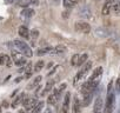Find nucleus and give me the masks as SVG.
<instances>
[{
  "label": "nucleus",
  "instance_id": "12",
  "mask_svg": "<svg viewBox=\"0 0 120 113\" xmlns=\"http://www.w3.org/2000/svg\"><path fill=\"white\" fill-rule=\"evenodd\" d=\"M114 0H106V3L104 4L102 6V10H101V13L102 15H108L111 13V10H112V4H113Z\"/></svg>",
  "mask_w": 120,
  "mask_h": 113
},
{
  "label": "nucleus",
  "instance_id": "22",
  "mask_svg": "<svg viewBox=\"0 0 120 113\" xmlns=\"http://www.w3.org/2000/svg\"><path fill=\"white\" fill-rule=\"evenodd\" d=\"M58 100H59V99L51 92V93L48 94V98H47V104H48L49 106H54V105L58 102Z\"/></svg>",
  "mask_w": 120,
  "mask_h": 113
},
{
  "label": "nucleus",
  "instance_id": "17",
  "mask_svg": "<svg viewBox=\"0 0 120 113\" xmlns=\"http://www.w3.org/2000/svg\"><path fill=\"white\" fill-rule=\"evenodd\" d=\"M81 101L79 100L78 97H74V100H73V108H72V112L73 113H80L81 111Z\"/></svg>",
  "mask_w": 120,
  "mask_h": 113
},
{
  "label": "nucleus",
  "instance_id": "23",
  "mask_svg": "<svg viewBox=\"0 0 120 113\" xmlns=\"http://www.w3.org/2000/svg\"><path fill=\"white\" fill-rule=\"evenodd\" d=\"M77 0H64V7L65 8H73L77 5Z\"/></svg>",
  "mask_w": 120,
  "mask_h": 113
},
{
  "label": "nucleus",
  "instance_id": "3",
  "mask_svg": "<svg viewBox=\"0 0 120 113\" xmlns=\"http://www.w3.org/2000/svg\"><path fill=\"white\" fill-rule=\"evenodd\" d=\"M11 59L14 61L15 66L18 67H24L26 65V59H25V56L17 49H12L11 51Z\"/></svg>",
  "mask_w": 120,
  "mask_h": 113
},
{
  "label": "nucleus",
  "instance_id": "16",
  "mask_svg": "<svg viewBox=\"0 0 120 113\" xmlns=\"http://www.w3.org/2000/svg\"><path fill=\"white\" fill-rule=\"evenodd\" d=\"M18 33L22 39H26V40L30 39V31H28V28L26 26H20L19 30H18Z\"/></svg>",
  "mask_w": 120,
  "mask_h": 113
},
{
  "label": "nucleus",
  "instance_id": "36",
  "mask_svg": "<svg viewBox=\"0 0 120 113\" xmlns=\"http://www.w3.org/2000/svg\"><path fill=\"white\" fill-rule=\"evenodd\" d=\"M0 113H3V108H1V105H0Z\"/></svg>",
  "mask_w": 120,
  "mask_h": 113
},
{
  "label": "nucleus",
  "instance_id": "11",
  "mask_svg": "<svg viewBox=\"0 0 120 113\" xmlns=\"http://www.w3.org/2000/svg\"><path fill=\"white\" fill-rule=\"evenodd\" d=\"M34 14H35L34 10H33V8H30V7H26V8H24V10L20 12V17H21L22 19H30V18H32Z\"/></svg>",
  "mask_w": 120,
  "mask_h": 113
},
{
  "label": "nucleus",
  "instance_id": "31",
  "mask_svg": "<svg viewBox=\"0 0 120 113\" xmlns=\"http://www.w3.org/2000/svg\"><path fill=\"white\" fill-rule=\"evenodd\" d=\"M44 113H53V112H52V108H51V106H49V107H47V108L44 111Z\"/></svg>",
  "mask_w": 120,
  "mask_h": 113
},
{
  "label": "nucleus",
  "instance_id": "8",
  "mask_svg": "<svg viewBox=\"0 0 120 113\" xmlns=\"http://www.w3.org/2000/svg\"><path fill=\"white\" fill-rule=\"evenodd\" d=\"M101 75H102V67H101V66H98V67L93 71V73L91 74V77L88 78V80H87V81L100 80V79H101Z\"/></svg>",
  "mask_w": 120,
  "mask_h": 113
},
{
  "label": "nucleus",
  "instance_id": "34",
  "mask_svg": "<svg viewBox=\"0 0 120 113\" xmlns=\"http://www.w3.org/2000/svg\"><path fill=\"white\" fill-rule=\"evenodd\" d=\"M3 106H4V107H7V106H8V104H7L6 101H4V102H3Z\"/></svg>",
  "mask_w": 120,
  "mask_h": 113
},
{
  "label": "nucleus",
  "instance_id": "33",
  "mask_svg": "<svg viewBox=\"0 0 120 113\" xmlns=\"http://www.w3.org/2000/svg\"><path fill=\"white\" fill-rule=\"evenodd\" d=\"M6 1H7L8 4H12V3H17L18 0H6Z\"/></svg>",
  "mask_w": 120,
  "mask_h": 113
},
{
  "label": "nucleus",
  "instance_id": "19",
  "mask_svg": "<svg viewBox=\"0 0 120 113\" xmlns=\"http://www.w3.org/2000/svg\"><path fill=\"white\" fill-rule=\"evenodd\" d=\"M65 52H66V47H65V46L58 45V46H55V47L52 48L51 54H63V53H65Z\"/></svg>",
  "mask_w": 120,
  "mask_h": 113
},
{
  "label": "nucleus",
  "instance_id": "15",
  "mask_svg": "<svg viewBox=\"0 0 120 113\" xmlns=\"http://www.w3.org/2000/svg\"><path fill=\"white\" fill-rule=\"evenodd\" d=\"M22 71L25 72V78H26V79L31 78V77H32V74H33V65H32V63L26 64V65L24 66Z\"/></svg>",
  "mask_w": 120,
  "mask_h": 113
},
{
  "label": "nucleus",
  "instance_id": "30",
  "mask_svg": "<svg viewBox=\"0 0 120 113\" xmlns=\"http://www.w3.org/2000/svg\"><path fill=\"white\" fill-rule=\"evenodd\" d=\"M30 35L32 37V39H37V38L39 37V32H38L37 30H33V31L30 33Z\"/></svg>",
  "mask_w": 120,
  "mask_h": 113
},
{
  "label": "nucleus",
  "instance_id": "38",
  "mask_svg": "<svg viewBox=\"0 0 120 113\" xmlns=\"http://www.w3.org/2000/svg\"><path fill=\"white\" fill-rule=\"evenodd\" d=\"M77 1H84V0H77Z\"/></svg>",
  "mask_w": 120,
  "mask_h": 113
},
{
  "label": "nucleus",
  "instance_id": "14",
  "mask_svg": "<svg viewBox=\"0 0 120 113\" xmlns=\"http://www.w3.org/2000/svg\"><path fill=\"white\" fill-rule=\"evenodd\" d=\"M26 98V93H20L17 98H14V100H13V102H12V107L13 108H17L19 105H21L22 104V101H24V99Z\"/></svg>",
  "mask_w": 120,
  "mask_h": 113
},
{
  "label": "nucleus",
  "instance_id": "24",
  "mask_svg": "<svg viewBox=\"0 0 120 113\" xmlns=\"http://www.w3.org/2000/svg\"><path fill=\"white\" fill-rule=\"evenodd\" d=\"M52 48H53V47H51V46L42 47V48H40V49L38 51V54H39V55H44V54H51V52H52Z\"/></svg>",
  "mask_w": 120,
  "mask_h": 113
},
{
  "label": "nucleus",
  "instance_id": "35",
  "mask_svg": "<svg viewBox=\"0 0 120 113\" xmlns=\"http://www.w3.org/2000/svg\"><path fill=\"white\" fill-rule=\"evenodd\" d=\"M18 113H27V112H26V111H25V109H20V111H19V112H18Z\"/></svg>",
  "mask_w": 120,
  "mask_h": 113
},
{
  "label": "nucleus",
  "instance_id": "37",
  "mask_svg": "<svg viewBox=\"0 0 120 113\" xmlns=\"http://www.w3.org/2000/svg\"><path fill=\"white\" fill-rule=\"evenodd\" d=\"M51 1H54V3H58V1H59V0H51Z\"/></svg>",
  "mask_w": 120,
  "mask_h": 113
},
{
  "label": "nucleus",
  "instance_id": "26",
  "mask_svg": "<svg viewBox=\"0 0 120 113\" xmlns=\"http://www.w3.org/2000/svg\"><path fill=\"white\" fill-rule=\"evenodd\" d=\"M88 59V54L87 53H84V54H80L79 56V61H78V66H82Z\"/></svg>",
  "mask_w": 120,
  "mask_h": 113
},
{
  "label": "nucleus",
  "instance_id": "9",
  "mask_svg": "<svg viewBox=\"0 0 120 113\" xmlns=\"http://www.w3.org/2000/svg\"><path fill=\"white\" fill-rule=\"evenodd\" d=\"M102 107H104V102L100 95H98V98L95 99L94 102V107H93V113H102Z\"/></svg>",
  "mask_w": 120,
  "mask_h": 113
},
{
  "label": "nucleus",
  "instance_id": "6",
  "mask_svg": "<svg viewBox=\"0 0 120 113\" xmlns=\"http://www.w3.org/2000/svg\"><path fill=\"white\" fill-rule=\"evenodd\" d=\"M75 30L84 34H87L91 32V25L86 21H78V23H75Z\"/></svg>",
  "mask_w": 120,
  "mask_h": 113
},
{
  "label": "nucleus",
  "instance_id": "2",
  "mask_svg": "<svg viewBox=\"0 0 120 113\" xmlns=\"http://www.w3.org/2000/svg\"><path fill=\"white\" fill-rule=\"evenodd\" d=\"M14 46H15V49L19 51L24 56H26V58H31V56L33 55V52L31 49V47L22 40H14L13 41Z\"/></svg>",
  "mask_w": 120,
  "mask_h": 113
},
{
  "label": "nucleus",
  "instance_id": "25",
  "mask_svg": "<svg viewBox=\"0 0 120 113\" xmlns=\"http://www.w3.org/2000/svg\"><path fill=\"white\" fill-rule=\"evenodd\" d=\"M44 65H45V63H44L42 60L37 61L35 65H34V67H33V72H40V71L44 68Z\"/></svg>",
  "mask_w": 120,
  "mask_h": 113
},
{
  "label": "nucleus",
  "instance_id": "20",
  "mask_svg": "<svg viewBox=\"0 0 120 113\" xmlns=\"http://www.w3.org/2000/svg\"><path fill=\"white\" fill-rule=\"evenodd\" d=\"M44 107H45V102H44V101H38V104L32 108L31 113H40V112L44 109Z\"/></svg>",
  "mask_w": 120,
  "mask_h": 113
},
{
  "label": "nucleus",
  "instance_id": "28",
  "mask_svg": "<svg viewBox=\"0 0 120 113\" xmlns=\"http://www.w3.org/2000/svg\"><path fill=\"white\" fill-rule=\"evenodd\" d=\"M17 4L19 5V6H21V7H27V6H30L31 5V0H18L17 1Z\"/></svg>",
  "mask_w": 120,
  "mask_h": 113
},
{
  "label": "nucleus",
  "instance_id": "7",
  "mask_svg": "<svg viewBox=\"0 0 120 113\" xmlns=\"http://www.w3.org/2000/svg\"><path fill=\"white\" fill-rule=\"evenodd\" d=\"M70 102H71V93L67 92L64 95V101H63V106H61L63 113H68L70 112Z\"/></svg>",
  "mask_w": 120,
  "mask_h": 113
},
{
  "label": "nucleus",
  "instance_id": "4",
  "mask_svg": "<svg viewBox=\"0 0 120 113\" xmlns=\"http://www.w3.org/2000/svg\"><path fill=\"white\" fill-rule=\"evenodd\" d=\"M92 68V63L91 61H86L82 66H80V68H79V71H78V73H77V75H75V81H78V80H80V79H82L87 73H88V71Z\"/></svg>",
  "mask_w": 120,
  "mask_h": 113
},
{
  "label": "nucleus",
  "instance_id": "5",
  "mask_svg": "<svg viewBox=\"0 0 120 113\" xmlns=\"http://www.w3.org/2000/svg\"><path fill=\"white\" fill-rule=\"evenodd\" d=\"M38 104V98L37 97H26L22 101V106H24V109L27 112V111H32V108Z\"/></svg>",
  "mask_w": 120,
  "mask_h": 113
},
{
  "label": "nucleus",
  "instance_id": "29",
  "mask_svg": "<svg viewBox=\"0 0 120 113\" xmlns=\"http://www.w3.org/2000/svg\"><path fill=\"white\" fill-rule=\"evenodd\" d=\"M115 92H118V93H120V75L116 78V81H115V90H114Z\"/></svg>",
  "mask_w": 120,
  "mask_h": 113
},
{
  "label": "nucleus",
  "instance_id": "32",
  "mask_svg": "<svg viewBox=\"0 0 120 113\" xmlns=\"http://www.w3.org/2000/svg\"><path fill=\"white\" fill-rule=\"evenodd\" d=\"M39 0H31V5H38Z\"/></svg>",
  "mask_w": 120,
  "mask_h": 113
},
{
  "label": "nucleus",
  "instance_id": "13",
  "mask_svg": "<svg viewBox=\"0 0 120 113\" xmlns=\"http://www.w3.org/2000/svg\"><path fill=\"white\" fill-rule=\"evenodd\" d=\"M53 87H54V81H53V80L47 81L46 86H45L44 90L41 91V97H46V95H48V94L51 93V91L53 90Z\"/></svg>",
  "mask_w": 120,
  "mask_h": 113
},
{
  "label": "nucleus",
  "instance_id": "27",
  "mask_svg": "<svg viewBox=\"0 0 120 113\" xmlns=\"http://www.w3.org/2000/svg\"><path fill=\"white\" fill-rule=\"evenodd\" d=\"M79 56H80V54H74V55L72 56V59H71V64H72V66H74V67H78Z\"/></svg>",
  "mask_w": 120,
  "mask_h": 113
},
{
  "label": "nucleus",
  "instance_id": "1",
  "mask_svg": "<svg viewBox=\"0 0 120 113\" xmlns=\"http://www.w3.org/2000/svg\"><path fill=\"white\" fill-rule=\"evenodd\" d=\"M114 108H115V91L113 88V83H111L102 107V113H114Z\"/></svg>",
  "mask_w": 120,
  "mask_h": 113
},
{
  "label": "nucleus",
  "instance_id": "21",
  "mask_svg": "<svg viewBox=\"0 0 120 113\" xmlns=\"http://www.w3.org/2000/svg\"><path fill=\"white\" fill-rule=\"evenodd\" d=\"M111 11H113L116 15L120 14V0H114L113 4H112V10Z\"/></svg>",
  "mask_w": 120,
  "mask_h": 113
},
{
  "label": "nucleus",
  "instance_id": "10",
  "mask_svg": "<svg viewBox=\"0 0 120 113\" xmlns=\"http://www.w3.org/2000/svg\"><path fill=\"white\" fill-rule=\"evenodd\" d=\"M0 65H1V66H6V67H11L12 66L11 56H8L7 54H0Z\"/></svg>",
  "mask_w": 120,
  "mask_h": 113
},
{
  "label": "nucleus",
  "instance_id": "18",
  "mask_svg": "<svg viewBox=\"0 0 120 113\" xmlns=\"http://www.w3.org/2000/svg\"><path fill=\"white\" fill-rule=\"evenodd\" d=\"M41 80H42V77H41V75H37V77H35V78L31 81V84L27 86V88H28V90H33V88L38 87V86L40 85Z\"/></svg>",
  "mask_w": 120,
  "mask_h": 113
}]
</instances>
